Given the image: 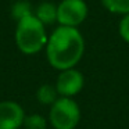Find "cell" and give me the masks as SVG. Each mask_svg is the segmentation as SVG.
<instances>
[{"label":"cell","instance_id":"6da1fadb","mask_svg":"<svg viewBox=\"0 0 129 129\" xmlns=\"http://www.w3.org/2000/svg\"><path fill=\"white\" fill-rule=\"evenodd\" d=\"M49 64L58 71L75 68L85 53V39L78 28L58 26L49 36L46 45Z\"/></svg>","mask_w":129,"mask_h":129},{"label":"cell","instance_id":"8992f818","mask_svg":"<svg viewBox=\"0 0 129 129\" xmlns=\"http://www.w3.org/2000/svg\"><path fill=\"white\" fill-rule=\"evenodd\" d=\"M25 117V111L17 101H0V129H20Z\"/></svg>","mask_w":129,"mask_h":129},{"label":"cell","instance_id":"52a82bcc","mask_svg":"<svg viewBox=\"0 0 129 129\" xmlns=\"http://www.w3.org/2000/svg\"><path fill=\"white\" fill-rule=\"evenodd\" d=\"M34 14L43 25H50L57 21V4L51 2H42L34 10Z\"/></svg>","mask_w":129,"mask_h":129},{"label":"cell","instance_id":"9c48e42d","mask_svg":"<svg viewBox=\"0 0 129 129\" xmlns=\"http://www.w3.org/2000/svg\"><path fill=\"white\" fill-rule=\"evenodd\" d=\"M101 4L112 14H119L122 17L129 14V0H101Z\"/></svg>","mask_w":129,"mask_h":129},{"label":"cell","instance_id":"5b68a950","mask_svg":"<svg viewBox=\"0 0 129 129\" xmlns=\"http://www.w3.org/2000/svg\"><path fill=\"white\" fill-rule=\"evenodd\" d=\"M85 85L83 75L81 74V71H78L76 68H70V70L60 71L56 81V89L60 97H71L76 96Z\"/></svg>","mask_w":129,"mask_h":129},{"label":"cell","instance_id":"7c38bea8","mask_svg":"<svg viewBox=\"0 0 129 129\" xmlns=\"http://www.w3.org/2000/svg\"><path fill=\"white\" fill-rule=\"evenodd\" d=\"M118 31H119V36L123 39V42H126L129 45V14L123 15L119 21L118 25Z\"/></svg>","mask_w":129,"mask_h":129},{"label":"cell","instance_id":"30bf717a","mask_svg":"<svg viewBox=\"0 0 129 129\" xmlns=\"http://www.w3.org/2000/svg\"><path fill=\"white\" fill-rule=\"evenodd\" d=\"M11 14H13V17L18 21L24 17L32 15L34 14V10H32V6H31L29 2H26V0H20V2H17V3L13 6Z\"/></svg>","mask_w":129,"mask_h":129},{"label":"cell","instance_id":"3957f363","mask_svg":"<svg viewBox=\"0 0 129 129\" xmlns=\"http://www.w3.org/2000/svg\"><path fill=\"white\" fill-rule=\"evenodd\" d=\"M49 121L54 129H75L81 121V108L71 97H58L50 106Z\"/></svg>","mask_w":129,"mask_h":129},{"label":"cell","instance_id":"277c9868","mask_svg":"<svg viewBox=\"0 0 129 129\" xmlns=\"http://www.w3.org/2000/svg\"><path fill=\"white\" fill-rule=\"evenodd\" d=\"M87 17L85 0H61L57 4V22L60 26L78 28Z\"/></svg>","mask_w":129,"mask_h":129},{"label":"cell","instance_id":"8fae6325","mask_svg":"<svg viewBox=\"0 0 129 129\" xmlns=\"http://www.w3.org/2000/svg\"><path fill=\"white\" fill-rule=\"evenodd\" d=\"M24 128L25 129H46L47 128V121L40 114L26 115L25 121H24Z\"/></svg>","mask_w":129,"mask_h":129},{"label":"cell","instance_id":"7a4b0ae2","mask_svg":"<svg viewBox=\"0 0 129 129\" xmlns=\"http://www.w3.org/2000/svg\"><path fill=\"white\" fill-rule=\"evenodd\" d=\"M49 36L45 25L35 17V14L24 17L17 21L15 43L21 53L32 56L46 47Z\"/></svg>","mask_w":129,"mask_h":129},{"label":"cell","instance_id":"ba28073f","mask_svg":"<svg viewBox=\"0 0 129 129\" xmlns=\"http://www.w3.org/2000/svg\"><path fill=\"white\" fill-rule=\"evenodd\" d=\"M36 99L40 104H45V106H53L54 101L58 99V93H57L56 86L53 85L45 83L38 89L36 92Z\"/></svg>","mask_w":129,"mask_h":129}]
</instances>
